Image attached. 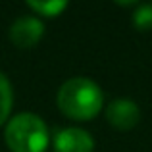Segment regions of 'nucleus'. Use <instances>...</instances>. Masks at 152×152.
<instances>
[{"label": "nucleus", "mask_w": 152, "mask_h": 152, "mask_svg": "<svg viewBox=\"0 0 152 152\" xmlns=\"http://www.w3.org/2000/svg\"><path fill=\"white\" fill-rule=\"evenodd\" d=\"M6 142L12 152H45L48 146V129L35 114H18L6 125Z\"/></svg>", "instance_id": "f03ea898"}, {"label": "nucleus", "mask_w": 152, "mask_h": 152, "mask_svg": "<svg viewBox=\"0 0 152 152\" xmlns=\"http://www.w3.org/2000/svg\"><path fill=\"white\" fill-rule=\"evenodd\" d=\"M54 150L56 152H93L94 150V139L85 129L67 127V129H62L56 133Z\"/></svg>", "instance_id": "39448f33"}, {"label": "nucleus", "mask_w": 152, "mask_h": 152, "mask_svg": "<svg viewBox=\"0 0 152 152\" xmlns=\"http://www.w3.org/2000/svg\"><path fill=\"white\" fill-rule=\"evenodd\" d=\"M133 25L139 31L152 29V4H141L133 12Z\"/></svg>", "instance_id": "6e6552de"}, {"label": "nucleus", "mask_w": 152, "mask_h": 152, "mask_svg": "<svg viewBox=\"0 0 152 152\" xmlns=\"http://www.w3.org/2000/svg\"><path fill=\"white\" fill-rule=\"evenodd\" d=\"M27 6L33 8L35 12H39L41 15H58L62 10H66L67 2H64V0H52V2H37V0H29L27 2Z\"/></svg>", "instance_id": "0eeeda50"}, {"label": "nucleus", "mask_w": 152, "mask_h": 152, "mask_svg": "<svg viewBox=\"0 0 152 152\" xmlns=\"http://www.w3.org/2000/svg\"><path fill=\"white\" fill-rule=\"evenodd\" d=\"M42 33H45L42 21L33 18V15H23V18L15 19L10 27V39L19 48H31V46H35L41 41Z\"/></svg>", "instance_id": "20e7f679"}, {"label": "nucleus", "mask_w": 152, "mask_h": 152, "mask_svg": "<svg viewBox=\"0 0 152 152\" xmlns=\"http://www.w3.org/2000/svg\"><path fill=\"white\" fill-rule=\"evenodd\" d=\"M104 94L94 81L71 77L58 91V108L71 119H91L102 110Z\"/></svg>", "instance_id": "f257e3e1"}, {"label": "nucleus", "mask_w": 152, "mask_h": 152, "mask_svg": "<svg viewBox=\"0 0 152 152\" xmlns=\"http://www.w3.org/2000/svg\"><path fill=\"white\" fill-rule=\"evenodd\" d=\"M106 118L115 129H133L141 119V108L137 102L129 100V98H115L108 104L106 108Z\"/></svg>", "instance_id": "7ed1b4c3"}, {"label": "nucleus", "mask_w": 152, "mask_h": 152, "mask_svg": "<svg viewBox=\"0 0 152 152\" xmlns=\"http://www.w3.org/2000/svg\"><path fill=\"white\" fill-rule=\"evenodd\" d=\"M12 85L8 81V77L4 73H0V125L6 121L8 114H10V108H12Z\"/></svg>", "instance_id": "423d86ee"}]
</instances>
